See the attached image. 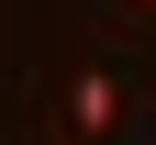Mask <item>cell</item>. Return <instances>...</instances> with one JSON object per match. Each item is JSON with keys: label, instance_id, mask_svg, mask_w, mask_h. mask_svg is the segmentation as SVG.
Wrapping results in <instances>:
<instances>
[{"label": "cell", "instance_id": "cell-1", "mask_svg": "<svg viewBox=\"0 0 156 145\" xmlns=\"http://www.w3.org/2000/svg\"><path fill=\"white\" fill-rule=\"evenodd\" d=\"M67 123H78L89 145H101L112 123H123V78H101V67H78V78H67Z\"/></svg>", "mask_w": 156, "mask_h": 145}, {"label": "cell", "instance_id": "cell-2", "mask_svg": "<svg viewBox=\"0 0 156 145\" xmlns=\"http://www.w3.org/2000/svg\"><path fill=\"white\" fill-rule=\"evenodd\" d=\"M67 145H89V134H67Z\"/></svg>", "mask_w": 156, "mask_h": 145}]
</instances>
